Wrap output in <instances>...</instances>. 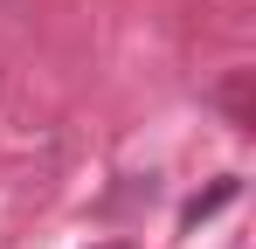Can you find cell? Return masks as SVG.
I'll return each mask as SVG.
<instances>
[{
    "label": "cell",
    "instance_id": "obj_2",
    "mask_svg": "<svg viewBox=\"0 0 256 249\" xmlns=\"http://www.w3.org/2000/svg\"><path fill=\"white\" fill-rule=\"evenodd\" d=\"M236 194H242V180H214L208 194H194V201L180 208V222H208V214H222V208L236 201Z\"/></svg>",
    "mask_w": 256,
    "mask_h": 249
},
{
    "label": "cell",
    "instance_id": "obj_1",
    "mask_svg": "<svg viewBox=\"0 0 256 249\" xmlns=\"http://www.w3.org/2000/svg\"><path fill=\"white\" fill-rule=\"evenodd\" d=\"M214 104L228 111V124L250 132V124H256V70H236L228 83H214Z\"/></svg>",
    "mask_w": 256,
    "mask_h": 249
}]
</instances>
